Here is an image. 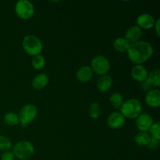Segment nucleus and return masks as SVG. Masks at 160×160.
I'll return each mask as SVG.
<instances>
[{
    "label": "nucleus",
    "mask_w": 160,
    "mask_h": 160,
    "mask_svg": "<svg viewBox=\"0 0 160 160\" xmlns=\"http://www.w3.org/2000/svg\"><path fill=\"white\" fill-rule=\"evenodd\" d=\"M112 84V79L109 75L105 74L100 77L97 81V88L99 92L105 93L110 89Z\"/></svg>",
    "instance_id": "obj_16"
},
{
    "label": "nucleus",
    "mask_w": 160,
    "mask_h": 160,
    "mask_svg": "<svg viewBox=\"0 0 160 160\" xmlns=\"http://www.w3.org/2000/svg\"><path fill=\"white\" fill-rule=\"evenodd\" d=\"M150 132V136L153 138L160 140V123L159 122H156L152 124L151 128L148 131Z\"/></svg>",
    "instance_id": "obj_25"
},
{
    "label": "nucleus",
    "mask_w": 160,
    "mask_h": 160,
    "mask_svg": "<svg viewBox=\"0 0 160 160\" xmlns=\"http://www.w3.org/2000/svg\"><path fill=\"white\" fill-rule=\"evenodd\" d=\"M12 152L17 159L20 160H28L34 156V147L30 142L21 141L14 145Z\"/></svg>",
    "instance_id": "obj_4"
},
{
    "label": "nucleus",
    "mask_w": 160,
    "mask_h": 160,
    "mask_svg": "<svg viewBox=\"0 0 160 160\" xmlns=\"http://www.w3.org/2000/svg\"><path fill=\"white\" fill-rule=\"evenodd\" d=\"M141 88H142V90L145 91V92H148V91L151 90L152 84L148 82V80H145V81L142 82V84H141Z\"/></svg>",
    "instance_id": "obj_28"
},
{
    "label": "nucleus",
    "mask_w": 160,
    "mask_h": 160,
    "mask_svg": "<svg viewBox=\"0 0 160 160\" xmlns=\"http://www.w3.org/2000/svg\"><path fill=\"white\" fill-rule=\"evenodd\" d=\"M31 64H32L33 68L37 70H40L45 67V59L42 55H38V56L33 57L32 60H31Z\"/></svg>",
    "instance_id": "obj_23"
},
{
    "label": "nucleus",
    "mask_w": 160,
    "mask_h": 160,
    "mask_svg": "<svg viewBox=\"0 0 160 160\" xmlns=\"http://www.w3.org/2000/svg\"><path fill=\"white\" fill-rule=\"evenodd\" d=\"M106 123L109 128L112 129H119L125 123V117L120 112H112L108 116Z\"/></svg>",
    "instance_id": "obj_9"
},
{
    "label": "nucleus",
    "mask_w": 160,
    "mask_h": 160,
    "mask_svg": "<svg viewBox=\"0 0 160 160\" xmlns=\"http://www.w3.org/2000/svg\"><path fill=\"white\" fill-rule=\"evenodd\" d=\"M120 110L125 118L136 119L142 112V104L136 98H130L123 102Z\"/></svg>",
    "instance_id": "obj_2"
},
{
    "label": "nucleus",
    "mask_w": 160,
    "mask_h": 160,
    "mask_svg": "<svg viewBox=\"0 0 160 160\" xmlns=\"http://www.w3.org/2000/svg\"><path fill=\"white\" fill-rule=\"evenodd\" d=\"M109 102L114 108L120 109L124 100H123V95L120 92H114L109 97Z\"/></svg>",
    "instance_id": "obj_21"
},
{
    "label": "nucleus",
    "mask_w": 160,
    "mask_h": 160,
    "mask_svg": "<svg viewBox=\"0 0 160 160\" xmlns=\"http://www.w3.org/2000/svg\"><path fill=\"white\" fill-rule=\"evenodd\" d=\"M91 69L96 74L102 76L107 74L110 70V63L109 60L102 55H97L91 61Z\"/></svg>",
    "instance_id": "obj_6"
},
{
    "label": "nucleus",
    "mask_w": 160,
    "mask_h": 160,
    "mask_svg": "<svg viewBox=\"0 0 160 160\" xmlns=\"http://www.w3.org/2000/svg\"><path fill=\"white\" fill-rule=\"evenodd\" d=\"M147 80L148 82L154 87H159L160 86V70L159 69H155L150 71L148 73Z\"/></svg>",
    "instance_id": "obj_19"
},
{
    "label": "nucleus",
    "mask_w": 160,
    "mask_h": 160,
    "mask_svg": "<svg viewBox=\"0 0 160 160\" xmlns=\"http://www.w3.org/2000/svg\"><path fill=\"white\" fill-rule=\"evenodd\" d=\"M145 102L152 108H159L160 106V92L159 89H151L145 95Z\"/></svg>",
    "instance_id": "obj_12"
},
{
    "label": "nucleus",
    "mask_w": 160,
    "mask_h": 160,
    "mask_svg": "<svg viewBox=\"0 0 160 160\" xmlns=\"http://www.w3.org/2000/svg\"><path fill=\"white\" fill-rule=\"evenodd\" d=\"M48 81H49V78H48V75L42 73L36 75L33 78L31 84H32V87L36 90H42L48 85Z\"/></svg>",
    "instance_id": "obj_15"
},
{
    "label": "nucleus",
    "mask_w": 160,
    "mask_h": 160,
    "mask_svg": "<svg viewBox=\"0 0 160 160\" xmlns=\"http://www.w3.org/2000/svg\"><path fill=\"white\" fill-rule=\"evenodd\" d=\"M130 45L128 40L125 38L119 37L116 38L113 42V48L118 52H127L129 48Z\"/></svg>",
    "instance_id": "obj_17"
},
{
    "label": "nucleus",
    "mask_w": 160,
    "mask_h": 160,
    "mask_svg": "<svg viewBox=\"0 0 160 160\" xmlns=\"http://www.w3.org/2000/svg\"><path fill=\"white\" fill-rule=\"evenodd\" d=\"M22 46L25 52L31 56L40 55L43 49L42 41L39 38L33 34H28L23 38Z\"/></svg>",
    "instance_id": "obj_3"
},
{
    "label": "nucleus",
    "mask_w": 160,
    "mask_h": 160,
    "mask_svg": "<svg viewBox=\"0 0 160 160\" xmlns=\"http://www.w3.org/2000/svg\"><path fill=\"white\" fill-rule=\"evenodd\" d=\"M155 23L156 20L154 17L148 13L141 14L137 18V26H138L142 30H148L154 28Z\"/></svg>",
    "instance_id": "obj_11"
},
{
    "label": "nucleus",
    "mask_w": 160,
    "mask_h": 160,
    "mask_svg": "<svg viewBox=\"0 0 160 160\" xmlns=\"http://www.w3.org/2000/svg\"><path fill=\"white\" fill-rule=\"evenodd\" d=\"M0 159H1V160H14L15 159V156L12 153V152L11 151L3 152L2 154L1 155Z\"/></svg>",
    "instance_id": "obj_26"
},
{
    "label": "nucleus",
    "mask_w": 160,
    "mask_h": 160,
    "mask_svg": "<svg viewBox=\"0 0 160 160\" xmlns=\"http://www.w3.org/2000/svg\"><path fill=\"white\" fill-rule=\"evenodd\" d=\"M88 114L90 117L92 119H98L101 116V106H100L99 103L96 102H93L90 104L88 108Z\"/></svg>",
    "instance_id": "obj_22"
},
{
    "label": "nucleus",
    "mask_w": 160,
    "mask_h": 160,
    "mask_svg": "<svg viewBox=\"0 0 160 160\" xmlns=\"http://www.w3.org/2000/svg\"><path fill=\"white\" fill-rule=\"evenodd\" d=\"M3 120H4V122L6 123V124H7L8 126L10 127H14L20 123L18 114L15 113V112H6L4 115Z\"/></svg>",
    "instance_id": "obj_20"
},
{
    "label": "nucleus",
    "mask_w": 160,
    "mask_h": 160,
    "mask_svg": "<svg viewBox=\"0 0 160 160\" xmlns=\"http://www.w3.org/2000/svg\"><path fill=\"white\" fill-rule=\"evenodd\" d=\"M77 79L81 83H88L93 77V71L89 66H83L80 67L76 73Z\"/></svg>",
    "instance_id": "obj_14"
},
{
    "label": "nucleus",
    "mask_w": 160,
    "mask_h": 160,
    "mask_svg": "<svg viewBox=\"0 0 160 160\" xmlns=\"http://www.w3.org/2000/svg\"><path fill=\"white\" fill-rule=\"evenodd\" d=\"M16 14L23 20L31 18L34 13V7L32 2L27 0H20L16 3Z\"/></svg>",
    "instance_id": "obj_7"
},
{
    "label": "nucleus",
    "mask_w": 160,
    "mask_h": 160,
    "mask_svg": "<svg viewBox=\"0 0 160 160\" xmlns=\"http://www.w3.org/2000/svg\"><path fill=\"white\" fill-rule=\"evenodd\" d=\"M142 36V30L137 25H134L128 28L125 32V38L129 42L130 44L135 43L141 41Z\"/></svg>",
    "instance_id": "obj_10"
},
{
    "label": "nucleus",
    "mask_w": 160,
    "mask_h": 160,
    "mask_svg": "<svg viewBox=\"0 0 160 160\" xmlns=\"http://www.w3.org/2000/svg\"><path fill=\"white\" fill-rule=\"evenodd\" d=\"M12 148V142L8 137L0 135V151L7 152Z\"/></svg>",
    "instance_id": "obj_24"
},
{
    "label": "nucleus",
    "mask_w": 160,
    "mask_h": 160,
    "mask_svg": "<svg viewBox=\"0 0 160 160\" xmlns=\"http://www.w3.org/2000/svg\"><path fill=\"white\" fill-rule=\"evenodd\" d=\"M38 109L34 104H27L20 109L18 117L21 127H26L36 118Z\"/></svg>",
    "instance_id": "obj_5"
},
{
    "label": "nucleus",
    "mask_w": 160,
    "mask_h": 160,
    "mask_svg": "<svg viewBox=\"0 0 160 160\" xmlns=\"http://www.w3.org/2000/svg\"><path fill=\"white\" fill-rule=\"evenodd\" d=\"M154 28H156V34H157L158 37H159V20H157L156 21V23H155V25H154Z\"/></svg>",
    "instance_id": "obj_29"
},
{
    "label": "nucleus",
    "mask_w": 160,
    "mask_h": 160,
    "mask_svg": "<svg viewBox=\"0 0 160 160\" xmlns=\"http://www.w3.org/2000/svg\"><path fill=\"white\" fill-rule=\"evenodd\" d=\"M152 45L146 41H139L130 45L128 56L130 60L135 65H142L148 61L153 54Z\"/></svg>",
    "instance_id": "obj_1"
},
{
    "label": "nucleus",
    "mask_w": 160,
    "mask_h": 160,
    "mask_svg": "<svg viewBox=\"0 0 160 160\" xmlns=\"http://www.w3.org/2000/svg\"><path fill=\"white\" fill-rule=\"evenodd\" d=\"M153 123L154 122H153L152 117L148 112H142L136 118V125L138 129L140 131L148 132Z\"/></svg>",
    "instance_id": "obj_8"
},
{
    "label": "nucleus",
    "mask_w": 160,
    "mask_h": 160,
    "mask_svg": "<svg viewBox=\"0 0 160 160\" xmlns=\"http://www.w3.org/2000/svg\"><path fill=\"white\" fill-rule=\"evenodd\" d=\"M151 136L149 133L143 132V131H139L134 137V142L138 146H147L148 145Z\"/></svg>",
    "instance_id": "obj_18"
},
{
    "label": "nucleus",
    "mask_w": 160,
    "mask_h": 160,
    "mask_svg": "<svg viewBox=\"0 0 160 160\" xmlns=\"http://www.w3.org/2000/svg\"><path fill=\"white\" fill-rule=\"evenodd\" d=\"M159 140H157L156 138H153L151 137V139H150L149 142H148V145H147L148 148L150 149H156V148L159 147Z\"/></svg>",
    "instance_id": "obj_27"
},
{
    "label": "nucleus",
    "mask_w": 160,
    "mask_h": 160,
    "mask_svg": "<svg viewBox=\"0 0 160 160\" xmlns=\"http://www.w3.org/2000/svg\"><path fill=\"white\" fill-rule=\"evenodd\" d=\"M131 77L134 80L142 83L147 80L148 70L143 65H135L131 70Z\"/></svg>",
    "instance_id": "obj_13"
}]
</instances>
